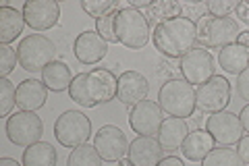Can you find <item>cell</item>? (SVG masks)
<instances>
[{"instance_id":"obj_1","label":"cell","mask_w":249,"mask_h":166,"mask_svg":"<svg viewBox=\"0 0 249 166\" xmlns=\"http://www.w3.org/2000/svg\"><path fill=\"white\" fill-rule=\"evenodd\" d=\"M116 92H119V77L110 69H89L73 79L69 96L81 108H96L112 102Z\"/></svg>"},{"instance_id":"obj_13","label":"cell","mask_w":249,"mask_h":166,"mask_svg":"<svg viewBox=\"0 0 249 166\" xmlns=\"http://www.w3.org/2000/svg\"><path fill=\"white\" fill-rule=\"evenodd\" d=\"M93 148L98 149L104 162H121L129 154L127 135L114 125H104L93 137Z\"/></svg>"},{"instance_id":"obj_23","label":"cell","mask_w":249,"mask_h":166,"mask_svg":"<svg viewBox=\"0 0 249 166\" xmlns=\"http://www.w3.org/2000/svg\"><path fill=\"white\" fill-rule=\"evenodd\" d=\"M218 65L222 67L224 73L229 75H241L245 69H249V54L241 44H231L218 52Z\"/></svg>"},{"instance_id":"obj_3","label":"cell","mask_w":249,"mask_h":166,"mask_svg":"<svg viewBox=\"0 0 249 166\" xmlns=\"http://www.w3.org/2000/svg\"><path fill=\"white\" fill-rule=\"evenodd\" d=\"M158 104L168 116L189 118L197 108V90L185 79H168L158 92Z\"/></svg>"},{"instance_id":"obj_22","label":"cell","mask_w":249,"mask_h":166,"mask_svg":"<svg viewBox=\"0 0 249 166\" xmlns=\"http://www.w3.org/2000/svg\"><path fill=\"white\" fill-rule=\"evenodd\" d=\"M73 79L75 77L71 75V67H69L67 62H62V60H54L42 71L44 85L54 93H60V92L69 90L71 88V83H73Z\"/></svg>"},{"instance_id":"obj_18","label":"cell","mask_w":249,"mask_h":166,"mask_svg":"<svg viewBox=\"0 0 249 166\" xmlns=\"http://www.w3.org/2000/svg\"><path fill=\"white\" fill-rule=\"evenodd\" d=\"M48 98V88L44 81L37 79H25L17 85V108L25 110V112H36L37 108H42Z\"/></svg>"},{"instance_id":"obj_19","label":"cell","mask_w":249,"mask_h":166,"mask_svg":"<svg viewBox=\"0 0 249 166\" xmlns=\"http://www.w3.org/2000/svg\"><path fill=\"white\" fill-rule=\"evenodd\" d=\"M189 127H187V121L185 118H177V116H168L164 118V123H162V127L158 131V141L164 152H177V149H181L183 141L187 139L189 135Z\"/></svg>"},{"instance_id":"obj_34","label":"cell","mask_w":249,"mask_h":166,"mask_svg":"<svg viewBox=\"0 0 249 166\" xmlns=\"http://www.w3.org/2000/svg\"><path fill=\"white\" fill-rule=\"evenodd\" d=\"M237 93L241 96V100H245L249 104V69H245L237 77Z\"/></svg>"},{"instance_id":"obj_26","label":"cell","mask_w":249,"mask_h":166,"mask_svg":"<svg viewBox=\"0 0 249 166\" xmlns=\"http://www.w3.org/2000/svg\"><path fill=\"white\" fill-rule=\"evenodd\" d=\"M201 166H247V164L239 158L237 149L220 146V148H214L212 152L204 158Z\"/></svg>"},{"instance_id":"obj_20","label":"cell","mask_w":249,"mask_h":166,"mask_svg":"<svg viewBox=\"0 0 249 166\" xmlns=\"http://www.w3.org/2000/svg\"><path fill=\"white\" fill-rule=\"evenodd\" d=\"M216 148V141L212 139V135L206 129H196L191 131L187 139L183 141L181 152L187 160L191 162H204V158Z\"/></svg>"},{"instance_id":"obj_41","label":"cell","mask_w":249,"mask_h":166,"mask_svg":"<svg viewBox=\"0 0 249 166\" xmlns=\"http://www.w3.org/2000/svg\"><path fill=\"white\" fill-rule=\"evenodd\" d=\"M0 166H23V164L17 162L15 158H0Z\"/></svg>"},{"instance_id":"obj_15","label":"cell","mask_w":249,"mask_h":166,"mask_svg":"<svg viewBox=\"0 0 249 166\" xmlns=\"http://www.w3.org/2000/svg\"><path fill=\"white\" fill-rule=\"evenodd\" d=\"M73 52L75 58L81 62V65H98L106 54H108V42L98 34V31H83L75 37L73 44Z\"/></svg>"},{"instance_id":"obj_11","label":"cell","mask_w":249,"mask_h":166,"mask_svg":"<svg viewBox=\"0 0 249 166\" xmlns=\"http://www.w3.org/2000/svg\"><path fill=\"white\" fill-rule=\"evenodd\" d=\"M231 83L227 77L214 75L210 81L197 88V108L206 114H216L222 112L231 102Z\"/></svg>"},{"instance_id":"obj_4","label":"cell","mask_w":249,"mask_h":166,"mask_svg":"<svg viewBox=\"0 0 249 166\" xmlns=\"http://www.w3.org/2000/svg\"><path fill=\"white\" fill-rule=\"evenodd\" d=\"M239 23L232 17H214L206 15L197 23V42L206 50H222L235 44L239 37Z\"/></svg>"},{"instance_id":"obj_33","label":"cell","mask_w":249,"mask_h":166,"mask_svg":"<svg viewBox=\"0 0 249 166\" xmlns=\"http://www.w3.org/2000/svg\"><path fill=\"white\" fill-rule=\"evenodd\" d=\"M235 9V0H210L208 2V15H214V17H231Z\"/></svg>"},{"instance_id":"obj_7","label":"cell","mask_w":249,"mask_h":166,"mask_svg":"<svg viewBox=\"0 0 249 166\" xmlns=\"http://www.w3.org/2000/svg\"><path fill=\"white\" fill-rule=\"evenodd\" d=\"M91 135V121L79 110H67L54 123V137L65 148H79Z\"/></svg>"},{"instance_id":"obj_40","label":"cell","mask_w":249,"mask_h":166,"mask_svg":"<svg viewBox=\"0 0 249 166\" xmlns=\"http://www.w3.org/2000/svg\"><path fill=\"white\" fill-rule=\"evenodd\" d=\"M237 44L243 46V48L247 50V54H249V31H241L239 37H237Z\"/></svg>"},{"instance_id":"obj_24","label":"cell","mask_w":249,"mask_h":166,"mask_svg":"<svg viewBox=\"0 0 249 166\" xmlns=\"http://www.w3.org/2000/svg\"><path fill=\"white\" fill-rule=\"evenodd\" d=\"M147 23H156V25H160V23L164 21H170V19H177L183 15V2H177V0H154V2L147 6L143 11Z\"/></svg>"},{"instance_id":"obj_31","label":"cell","mask_w":249,"mask_h":166,"mask_svg":"<svg viewBox=\"0 0 249 166\" xmlns=\"http://www.w3.org/2000/svg\"><path fill=\"white\" fill-rule=\"evenodd\" d=\"M17 52H15L11 46H4V44H0V77H9L15 67H17Z\"/></svg>"},{"instance_id":"obj_42","label":"cell","mask_w":249,"mask_h":166,"mask_svg":"<svg viewBox=\"0 0 249 166\" xmlns=\"http://www.w3.org/2000/svg\"><path fill=\"white\" fill-rule=\"evenodd\" d=\"M119 166H133V162H131L129 158H123V160L119 162Z\"/></svg>"},{"instance_id":"obj_16","label":"cell","mask_w":249,"mask_h":166,"mask_svg":"<svg viewBox=\"0 0 249 166\" xmlns=\"http://www.w3.org/2000/svg\"><path fill=\"white\" fill-rule=\"evenodd\" d=\"M147 93H150V83L147 79L139 73V71H124L119 75V92H116V98H119L124 106H137L139 102L147 100Z\"/></svg>"},{"instance_id":"obj_37","label":"cell","mask_w":249,"mask_h":166,"mask_svg":"<svg viewBox=\"0 0 249 166\" xmlns=\"http://www.w3.org/2000/svg\"><path fill=\"white\" fill-rule=\"evenodd\" d=\"M158 166H185V164H183V160L178 156H164Z\"/></svg>"},{"instance_id":"obj_27","label":"cell","mask_w":249,"mask_h":166,"mask_svg":"<svg viewBox=\"0 0 249 166\" xmlns=\"http://www.w3.org/2000/svg\"><path fill=\"white\" fill-rule=\"evenodd\" d=\"M67 166H102V158L93 146L83 144L71 149V154L67 158Z\"/></svg>"},{"instance_id":"obj_28","label":"cell","mask_w":249,"mask_h":166,"mask_svg":"<svg viewBox=\"0 0 249 166\" xmlns=\"http://www.w3.org/2000/svg\"><path fill=\"white\" fill-rule=\"evenodd\" d=\"M123 6H127V4L119 2V0H83L81 2V9L96 21L106 17L108 13H112L116 9H123Z\"/></svg>"},{"instance_id":"obj_17","label":"cell","mask_w":249,"mask_h":166,"mask_svg":"<svg viewBox=\"0 0 249 166\" xmlns=\"http://www.w3.org/2000/svg\"><path fill=\"white\" fill-rule=\"evenodd\" d=\"M127 158L133 162V166H158L164 158V149H162L158 139L139 135L129 144Z\"/></svg>"},{"instance_id":"obj_5","label":"cell","mask_w":249,"mask_h":166,"mask_svg":"<svg viewBox=\"0 0 249 166\" xmlns=\"http://www.w3.org/2000/svg\"><path fill=\"white\" fill-rule=\"evenodd\" d=\"M116 37L129 50H142L150 42V23L142 11L133 6H123L116 15Z\"/></svg>"},{"instance_id":"obj_6","label":"cell","mask_w":249,"mask_h":166,"mask_svg":"<svg viewBox=\"0 0 249 166\" xmlns=\"http://www.w3.org/2000/svg\"><path fill=\"white\" fill-rule=\"evenodd\" d=\"M17 56L19 65L27 73H37V71H44L50 62L56 60V46L50 37L42 34H31L19 42Z\"/></svg>"},{"instance_id":"obj_25","label":"cell","mask_w":249,"mask_h":166,"mask_svg":"<svg viewBox=\"0 0 249 166\" xmlns=\"http://www.w3.org/2000/svg\"><path fill=\"white\" fill-rule=\"evenodd\" d=\"M56 149L46 141H37V144L25 148V152H23V166H56Z\"/></svg>"},{"instance_id":"obj_8","label":"cell","mask_w":249,"mask_h":166,"mask_svg":"<svg viewBox=\"0 0 249 166\" xmlns=\"http://www.w3.org/2000/svg\"><path fill=\"white\" fill-rule=\"evenodd\" d=\"M6 137H9L15 146L29 148L37 144L44 135V123L36 112H25V110H17L15 114L6 118Z\"/></svg>"},{"instance_id":"obj_39","label":"cell","mask_w":249,"mask_h":166,"mask_svg":"<svg viewBox=\"0 0 249 166\" xmlns=\"http://www.w3.org/2000/svg\"><path fill=\"white\" fill-rule=\"evenodd\" d=\"M239 118H241V125H243V129H245V133H249V104L241 110V114H239Z\"/></svg>"},{"instance_id":"obj_2","label":"cell","mask_w":249,"mask_h":166,"mask_svg":"<svg viewBox=\"0 0 249 166\" xmlns=\"http://www.w3.org/2000/svg\"><path fill=\"white\" fill-rule=\"evenodd\" d=\"M152 42L162 56L181 60L197 44V25L185 17H177L156 25L152 31Z\"/></svg>"},{"instance_id":"obj_9","label":"cell","mask_w":249,"mask_h":166,"mask_svg":"<svg viewBox=\"0 0 249 166\" xmlns=\"http://www.w3.org/2000/svg\"><path fill=\"white\" fill-rule=\"evenodd\" d=\"M178 73L183 75L187 83H191L193 88H199V85H204L216 75L214 56L206 48L196 46L178 60Z\"/></svg>"},{"instance_id":"obj_32","label":"cell","mask_w":249,"mask_h":166,"mask_svg":"<svg viewBox=\"0 0 249 166\" xmlns=\"http://www.w3.org/2000/svg\"><path fill=\"white\" fill-rule=\"evenodd\" d=\"M208 15V2H183V15L181 17L189 19L191 23H197Z\"/></svg>"},{"instance_id":"obj_36","label":"cell","mask_w":249,"mask_h":166,"mask_svg":"<svg viewBox=\"0 0 249 166\" xmlns=\"http://www.w3.org/2000/svg\"><path fill=\"white\" fill-rule=\"evenodd\" d=\"M235 15L239 17V21H243L245 25H249V0H241V2H237Z\"/></svg>"},{"instance_id":"obj_14","label":"cell","mask_w":249,"mask_h":166,"mask_svg":"<svg viewBox=\"0 0 249 166\" xmlns=\"http://www.w3.org/2000/svg\"><path fill=\"white\" fill-rule=\"evenodd\" d=\"M21 11L34 31H48L56 27L60 19V4L56 0H27Z\"/></svg>"},{"instance_id":"obj_30","label":"cell","mask_w":249,"mask_h":166,"mask_svg":"<svg viewBox=\"0 0 249 166\" xmlns=\"http://www.w3.org/2000/svg\"><path fill=\"white\" fill-rule=\"evenodd\" d=\"M119 11L121 9H116L112 13H108L106 17L96 21V31L106 39L108 44H116V42H119V37H116V15H119Z\"/></svg>"},{"instance_id":"obj_29","label":"cell","mask_w":249,"mask_h":166,"mask_svg":"<svg viewBox=\"0 0 249 166\" xmlns=\"http://www.w3.org/2000/svg\"><path fill=\"white\" fill-rule=\"evenodd\" d=\"M15 106H17V88L9 81V77H0V116L9 118Z\"/></svg>"},{"instance_id":"obj_21","label":"cell","mask_w":249,"mask_h":166,"mask_svg":"<svg viewBox=\"0 0 249 166\" xmlns=\"http://www.w3.org/2000/svg\"><path fill=\"white\" fill-rule=\"evenodd\" d=\"M25 17H23V11H17L15 6L2 4L0 6V44L9 46L11 42H15L21 34L23 27H25Z\"/></svg>"},{"instance_id":"obj_10","label":"cell","mask_w":249,"mask_h":166,"mask_svg":"<svg viewBox=\"0 0 249 166\" xmlns=\"http://www.w3.org/2000/svg\"><path fill=\"white\" fill-rule=\"evenodd\" d=\"M206 131L212 135V139L222 148H232L237 146L241 137L245 135V129L241 125V118L235 112L222 110V112L210 114L206 121Z\"/></svg>"},{"instance_id":"obj_38","label":"cell","mask_w":249,"mask_h":166,"mask_svg":"<svg viewBox=\"0 0 249 166\" xmlns=\"http://www.w3.org/2000/svg\"><path fill=\"white\" fill-rule=\"evenodd\" d=\"M170 67H173V65H170L168 60H162V62H160V67H158V77H164V73H166V77L173 75L175 71L170 69Z\"/></svg>"},{"instance_id":"obj_12","label":"cell","mask_w":249,"mask_h":166,"mask_svg":"<svg viewBox=\"0 0 249 166\" xmlns=\"http://www.w3.org/2000/svg\"><path fill=\"white\" fill-rule=\"evenodd\" d=\"M164 123V110L160 108L158 102L143 100L137 106L131 108L129 112V125L133 133L142 137H156Z\"/></svg>"},{"instance_id":"obj_35","label":"cell","mask_w":249,"mask_h":166,"mask_svg":"<svg viewBox=\"0 0 249 166\" xmlns=\"http://www.w3.org/2000/svg\"><path fill=\"white\" fill-rule=\"evenodd\" d=\"M237 154L245 164H249V133H245V135L241 137V141L237 144Z\"/></svg>"}]
</instances>
